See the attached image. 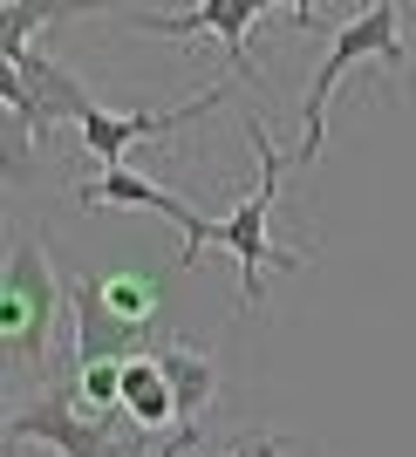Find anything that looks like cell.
I'll return each mask as SVG.
<instances>
[{
    "label": "cell",
    "mask_w": 416,
    "mask_h": 457,
    "mask_svg": "<svg viewBox=\"0 0 416 457\" xmlns=\"http://www.w3.org/2000/svg\"><path fill=\"white\" fill-rule=\"evenodd\" d=\"M7 437H41L55 444L62 457H123L110 444V430H103V417H82V389L76 382H48L35 403H21L14 417H7Z\"/></svg>",
    "instance_id": "4"
},
{
    "label": "cell",
    "mask_w": 416,
    "mask_h": 457,
    "mask_svg": "<svg viewBox=\"0 0 416 457\" xmlns=\"http://www.w3.org/2000/svg\"><path fill=\"white\" fill-rule=\"evenodd\" d=\"M226 457H287V437L280 430H239Z\"/></svg>",
    "instance_id": "12"
},
{
    "label": "cell",
    "mask_w": 416,
    "mask_h": 457,
    "mask_svg": "<svg viewBox=\"0 0 416 457\" xmlns=\"http://www.w3.org/2000/svg\"><path fill=\"white\" fill-rule=\"evenodd\" d=\"M55 321H62V287H55V273H48V246H41V239H14V246H7V273H0L7 362L41 376V369L55 362Z\"/></svg>",
    "instance_id": "3"
},
{
    "label": "cell",
    "mask_w": 416,
    "mask_h": 457,
    "mask_svg": "<svg viewBox=\"0 0 416 457\" xmlns=\"http://www.w3.org/2000/svg\"><path fill=\"white\" fill-rule=\"evenodd\" d=\"M273 0H191V7H178V14H164V7H130V28H144V35H219L226 41V69L232 76L253 82V55H246V28L266 14Z\"/></svg>",
    "instance_id": "7"
},
{
    "label": "cell",
    "mask_w": 416,
    "mask_h": 457,
    "mask_svg": "<svg viewBox=\"0 0 416 457\" xmlns=\"http://www.w3.org/2000/svg\"><path fill=\"white\" fill-rule=\"evenodd\" d=\"M362 62H369V69H389V89L403 96L410 41H403V7L396 0H369V14H355L348 28H335L328 62L314 69L307 103H301V151H294V164H314V157H321V144H328V96L341 89V76H355Z\"/></svg>",
    "instance_id": "1"
},
{
    "label": "cell",
    "mask_w": 416,
    "mask_h": 457,
    "mask_svg": "<svg viewBox=\"0 0 416 457\" xmlns=\"http://www.w3.org/2000/svg\"><path fill=\"white\" fill-rule=\"evenodd\" d=\"M191 444H198V423H178V430L164 437V451H157V457H185Z\"/></svg>",
    "instance_id": "13"
},
{
    "label": "cell",
    "mask_w": 416,
    "mask_h": 457,
    "mask_svg": "<svg viewBox=\"0 0 416 457\" xmlns=\"http://www.w3.org/2000/svg\"><path fill=\"white\" fill-rule=\"evenodd\" d=\"M123 417L137 430H164L178 423V396H171V376L157 355H123Z\"/></svg>",
    "instance_id": "8"
},
{
    "label": "cell",
    "mask_w": 416,
    "mask_h": 457,
    "mask_svg": "<svg viewBox=\"0 0 416 457\" xmlns=\"http://www.w3.org/2000/svg\"><path fill=\"white\" fill-rule=\"evenodd\" d=\"M103 301H110V314L137 335V328H144V314L157 307V287H151V280H130V273H103Z\"/></svg>",
    "instance_id": "11"
},
{
    "label": "cell",
    "mask_w": 416,
    "mask_h": 457,
    "mask_svg": "<svg viewBox=\"0 0 416 457\" xmlns=\"http://www.w3.org/2000/svg\"><path fill=\"white\" fill-rule=\"evenodd\" d=\"M294 7V28H314V14H321V0H287Z\"/></svg>",
    "instance_id": "14"
},
{
    "label": "cell",
    "mask_w": 416,
    "mask_h": 457,
    "mask_svg": "<svg viewBox=\"0 0 416 457\" xmlns=\"http://www.w3.org/2000/svg\"><path fill=\"white\" fill-rule=\"evenodd\" d=\"M76 389L96 417L103 410H123V355H96V362H76Z\"/></svg>",
    "instance_id": "10"
},
{
    "label": "cell",
    "mask_w": 416,
    "mask_h": 457,
    "mask_svg": "<svg viewBox=\"0 0 416 457\" xmlns=\"http://www.w3.org/2000/svg\"><path fill=\"white\" fill-rule=\"evenodd\" d=\"M76 205H144V212H157V219H171V226L185 232V253H178V273H191L198 267V260H205L212 253V219H198V212L185 205V198H178V191H164V185H151V178H137V171H123V164H116V171H96L89 185H76Z\"/></svg>",
    "instance_id": "6"
},
{
    "label": "cell",
    "mask_w": 416,
    "mask_h": 457,
    "mask_svg": "<svg viewBox=\"0 0 416 457\" xmlns=\"http://www.w3.org/2000/svg\"><path fill=\"white\" fill-rule=\"evenodd\" d=\"M246 144H253V157H260V185L246 191V205L232 212V219L212 226V253H232V260H239V307H260L266 301V273H294L301 267V253H273L266 246L273 198H280V178L294 171V157L273 151L260 123H246Z\"/></svg>",
    "instance_id": "2"
},
{
    "label": "cell",
    "mask_w": 416,
    "mask_h": 457,
    "mask_svg": "<svg viewBox=\"0 0 416 457\" xmlns=\"http://www.w3.org/2000/svg\"><path fill=\"white\" fill-rule=\"evenodd\" d=\"M219 103H226V82H205V89H191L185 103H171V110H130V116H116V110H103V103H96L76 130H82V144H89L96 164H103V171H116L130 144L164 137V130H178V123H191V116H212Z\"/></svg>",
    "instance_id": "5"
},
{
    "label": "cell",
    "mask_w": 416,
    "mask_h": 457,
    "mask_svg": "<svg viewBox=\"0 0 416 457\" xmlns=\"http://www.w3.org/2000/svg\"><path fill=\"white\" fill-rule=\"evenodd\" d=\"M0 457H28V444H21V437H7V444H0Z\"/></svg>",
    "instance_id": "15"
},
{
    "label": "cell",
    "mask_w": 416,
    "mask_h": 457,
    "mask_svg": "<svg viewBox=\"0 0 416 457\" xmlns=\"http://www.w3.org/2000/svg\"><path fill=\"white\" fill-rule=\"evenodd\" d=\"M157 362L171 376V396H178V423H205V410L219 403V369L198 348H157Z\"/></svg>",
    "instance_id": "9"
}]
</instances>
